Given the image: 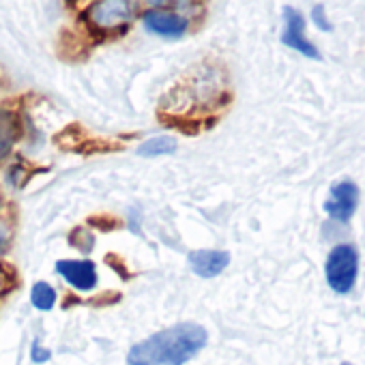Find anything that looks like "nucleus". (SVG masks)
<instances>
[{
  "mask_svg": "<svg viewBox=\"0 0 365 365\" xmlns=\"http://www.w3.org/2000/svg\"><path fill=\"white\" fill-rule=\"evenodd\" d=\"M209 341V333L202 324L178 322L155 335L138 341L129 354V365H185Z\"/></svg>",
  "mask_w": 365,
  "mask_h": 365,
  "instance_id": "nucleus-1",
  "label": "nucleus"
},
{
  "mask_svg": "<svg viewBox=\"0 0 365 365\" xmlns=\"http://www.w3.org/2000/svg\"><path fill=\"white\" fill-rule=\"evenodd\" d=\"M359 271V252L352 245H337L331 250L324 262V277L333 292L348 294L356 282Z\"/></svg>",
  "mask_w": 365,
  "mask_h": 365,
  "instance_id": "nucleus-2",
  "label": "nucleus"
},
{
  "mask_svg": "<svg viewBox=\"0 0 365 365\" xmlns=\"http://www.w3.org/2000/svg\"><path fill=\"white\" fill-rule=\"evenodd\" d=\"M359 207V187L352 180L335 182L329 192L327 202L322 205L324 213L335 222H348Z\"/></svg>",
  "mask_w": 365,
  "mask_h": 365,
  "instance_id": "nucleus-3",
  "label": "nucleus"
},
{
  "mask_svg": "<svg viewBox=\"0 0 365 365\" xmlns=\"http://www.w3.org/2000/svg\"><path fill=\"white\" fill-rule=\"evenodd\" d=\"M284 20H286V26H284V33H282V43L297 50L305 58L320 61L322 56H320L318 48L305 37V20H303V16L294 7H286L284 9Z\"/></svg>",
  "mask_w": 365,
  "mask_h": 365,
  "instance_id": "nucleus-4",
  "label": "nucleus"
},
{
  "mask_svg": "<svg viewBox=\"0 0 365 365\" xmlns=\"http://www.w3.org/2000/svg\"><path fill=\"white\" fill-rule=\"evenodd\" d=\"M88 18L97 29H120L133 18V5L125 0L95 3L88 11Z\"/></svg>",
  "mask_w": 365,
  "mask_h": 365,
  "instance_id": "nucleus-5",
  "label": "nucleus"
},
{
  "mask_svg": "<svg viewBox=\"0 0 365 365\" xmlns=\"http://www.w3.org/2000/svg\"><path fill=\"white\" fill-rule=\"evenodd\" d=\"M142 20L150 33L165 37V39H178L190 29V22L185 18L176 11H168V9H150L144 14Z\"/></svg>",
  "mask_w": 365,
  "mask_h": 365,
  "instance_id": "nucleus-6",
  "label": "nucleus"
},
{
  "mask_svg": "<svg viewBox=\"0 0 365 365\" xmlns=\"http://www.w3.org/2000/svg\"><path fill=\"white\" fill-rule=\"evenodd\" d=\"M58 275L76 290H93L97 286V269L91 260H58Z\"/></svg>",
  "mask_w": 365,
  "mask_h": 365,
  "instance_id": "nucleus-7",
  "label": "nucleus"
},
{
  "mask_svg": "<svg viewBox=\"0 0 365 365\" xmlns=\"http://www.w3.org/2000/svg\"><path fill=\"white\" fill-rule=\"evenodd\" d=\"M230 262L228 252L220 250H196L190 254V267L200 277H215L220 275Z\"/></svg>",
  "mask_w": 365,
  "mask_h": 365,
  "instance_id": "nucleus-8",
  "label": "nucleus"
},
{
  "mask_svg": "<svg viewBox=\"0 0 365 365\" xmlns=\"http://www.w3.org/2000/svg\"><path fill=\"white\" fill-rule=\"evenodd\" d=\"M18 129L20 127H18L16 114L9 110H0V159L11 150V146L18 138Z\"/></svg>",
  "mask_w": 365,
  "mask_h": 365,
  "instance_id": "nucleus-9",
  "label": "nucleus"
},
{
  "mask_svg": "<svg viewBox=\"0 0 365 365\" xmlns=\"http://www.w3.org/2000/svg\"><path fill=\"white\" fill-rule=\"evenodd\" d=\"M176 150V140L170 135H157L140 144L138 155L142 157H159V155H172Z\"/></svg>",
  "mask_w": 365,
  "mask_h": 365,
  "instance_id": "nucleus-10",
  "label": "nucleus"
},
{
  "mask_svg": "<svg viewBox=\"0 0 365 365\" xmlns=\"http://www.w3.org/2000/svg\"><path fill=\"white\" fill-rule=\"evenodd\" d=\"M31 301H33V305H35L37 309L48 312V309H52L54 303H56V292H54V288H52L50 284L37 282V284L33 286V290H31Z\"/></svg>",
  "mask_w": 365,
  "mask_h": 365,
  "instance_id": "nucleus-11",
  "label": "nucleus"
},
{
  "mask_svg": "<svg viewBox=\"0 0 365 365\" xmlns=\"http://www.w3.org/2000/svg\"><path fill=\"white\" fill-rule=\"evenodd\" d=\"M312 18H314V24H316V26H320L322 31H331V24H329L327 18H324V7H322V5H316V7H314Z\"/></svg>",
  "mask_w": 365,
  "mask_h": 365,
  "instance_id": "nucleus-12",
  "label": "nucleus"
},
{
  "mask_svg": "<svg viewBox=\"0 0 365 365\" xmlns=\"http://www.w3.org/2000/svg\"><path fill=\"white\" fill-rule=\"evenodd\" d=\"M9 243H11V232H9L7 224L0 222V256H3V254L7 252Z\"/></svg>",
  "mask_w": 365,
  "mask_h": 365,
  "instance_id": "nucleus-13",
  "label": "nucleus"
},
{
  "mask_svg": "<svg viewBox=\"0 0 365 365\" xmlns=\"http://www.w3.org/2000/svg\"><path fill=\"white\" fill-rule=\"evenodd\" d=\"M50 350H46V348H41L39 344H35L33 346V350H31V359L35 361V363H46V361H50Z\"/></svg>",
  "mask_w": 365,
  "mask_h": 365,
  "instance_id": "nucleus-14",
  "label": "nucleus"
},
{
  "mask_svg": "<svg viewBox=\"0 0 365 365\" xmlns=\"http://www.w3.org/2000/svg\"><path fill=\"white\" fill-rule=\"evenodd\" d=\"M3 288H5V275L0 273V290H3Z\"/></svg>",
  "mask_w": 365,
  "mask_h": 365,
  "instance_id": "nucleus-15",
  "label": "nucleus"
},
{
  "mask_svg": "<svg viewBox=\"0 0 365 365\" xmlns=\"http://www.w3.org/2000/svg\"><path fill=\"white\" fill-rule=\"evenodd\" d=\"M341 365H352V363H348V361H344V363H341Z\"/></svg>",
  "mask_w": 365,
  "mask_h": 365,
  "instance_id": "nucleus-16",
  "label": "nucleus"
}]
</instances>
